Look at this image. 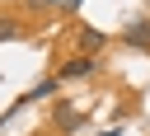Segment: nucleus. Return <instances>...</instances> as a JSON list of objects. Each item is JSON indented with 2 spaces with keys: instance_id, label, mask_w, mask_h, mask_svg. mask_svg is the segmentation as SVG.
Here are the masks:
<instances>
[{
  "instance_id": "f03ea898",
  "label": "nucleus",
  "mask_w": 150,
  "mask_h": 136,
  "mask_svg": "<svg viewBox=\"0 0 150 136\" xmlns=\"http://www.w3.org/2000/svg\"><path fill=\"white\" fill-rule=\"evenodd\" d=\"M94 66H98L94 56H75V61H66V66H61V75H56V80H80V75H94Z\"/></svg>"
},
{
  "instance_id": "39448f33",
  "label": "nucleus",
  "mask_w": 150,
  "mask_h": 136,
  "mask_svg": "<svg viewBox=\"0 0 150 136\" xmlns=\"http://www.w3.org/2000/svg\"><path fill=\"white\" fill-rule=\"evenodd\" d=\"M38 9H80L84 0H33Z\"/></svg>"
},
{
  "instance_id": "7ed1b4c3",
  "label": "nucleus",
  "mask_w": 150,
  "mask_h": 136,
  "mask_svg": "<svg viewBox=\"0 0 150 136\" xmlns=\"http://www.w3.org/2000/svg\"><path fill=\"white\" fill-rule=\"evenodd\" d=\"M103 42H108V38H103L98 28H80V52H84V56H94Z\"/></svg>"
},
{
  "instance_id": "20e7f679",
  "label": "nucleus",
  "mask_w": 150,
  "mask_h": 136,
  "mask_svg": "<svg viewBox=\"0 0 150 136\" xmlns=\"http://www.w3.org/2000/svg\"><path fill=\"white\" fill-rule=\"evenodd\" d=\"M56 127H61V131H75V127H80V113L61 103V108H56Z\"/></svg>"
},
{
  "instance_id": "0eeeda50",
  "label": "nucleus",
  "mask_w": 150,
  "mask_h": 136,
  "mask_svg": "<svg viewBox=\"0 0 150 136\" xmlns=\"http://www.w3.org/2000/svg\"><path fill=\"white\" fill-rule=\"evenodd\" d=\"M103 136H122V131H117V127H108V131H103Z\"/></svg>"
},
{
  "instance_id": "423d86ee",
  "label": "nucleus",
  "mask_w": 150,
  "mask_h": 136,
  "mask_svg": "<svg viewBox=\"0 0 150 136\" xmlns=\"http://www.w3.org/2000/svg\"><path fill=\"white\" fill-rule=\"evenodd\" d=\"M19 33H23V28H19L14 19H0V42H9V38H19Z\"/></svg>"
},
{
  "instance_id": "f257e3e1",
  "label": "nucleus",
  "mask_w": 150,
  "mask_h": 136,
  "mask_svg": "<svg viewBox=\"0 0 150 136\" xmlns=\"http://www.w3.org/2000/svg\"><path fill=\"white\" fill-rule=\"evenodd\" d=\"M122 42L127 47H150V19H131L122 28Z\"/></svg>"
}]
</instances>
